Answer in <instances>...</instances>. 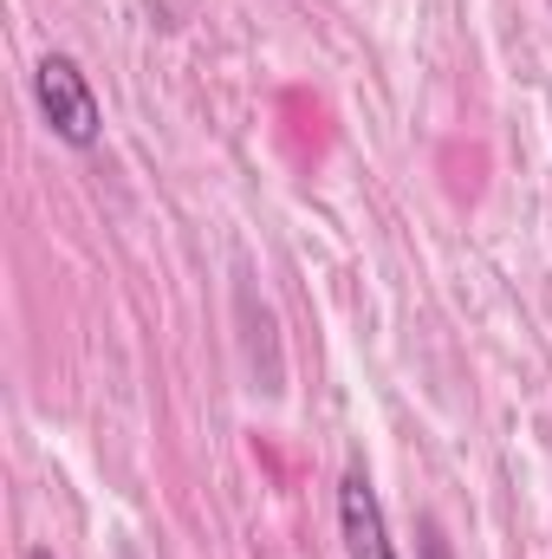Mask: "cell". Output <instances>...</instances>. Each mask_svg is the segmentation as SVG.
<instances>
[{"mask_svg": "<svg viewBox=\"0 0 552 559\" xmlns=\"http://www.w3.org/2000/svg\"><path fill=\"white\" fill-rule=\"evenodd\" d=\"M33 111L52 131V143H65V150H98L105 143V105H98V92H92V79L72 52H46L33 66Z\"/></svg>", "mask_w": 552, "mask_h": 559, "instance_id": "obj_1", "label": "cell"}, {"mask_svg": "<svg viewBox=\"0 0 552 559\" xmlns=\"http://www.w3.org/2000/svg\"><path fill=\"white\" fill-rule=\"evenodd\" d=\"M338 540H345V559H397L384 501H377V488H371L364 468L338 475Z\"/></svg>", "mask_w": 552, "mask_h": 559, "instance_id": "obj_2", "label": "cell"}, {"mask_svg": "<svg viewBox=\"0 0 552 559\" xmlns=\"http://www.w3.org/2000/svg\"><path fill=\"white\" fill-rule=\"evenodd\" d=\"M422 559H448V540H442V527L422 514Z\"/></svg>", "mask_w": 552, "mask_h": 559, "instance_id": "obj_3", "label": "cell"}, {"mask_svg": "<svg viewBox=\"0 0 552 559\" xmlns=\"http://www.w3.org/2000/svg\"><path fill=\"white\" fill-rule=\"evenodd\" d=\"M26 559H52V547H26Z\"/></svg>", "mask_w": 552, "mask_h": 559, "instance_id": "obj_4", "label": "cell"}, {"mask_svg": "<svg viewBox=\"0 0 552 559\" xmlns=\"http://www.w3.org/2000/svg\"><path fill=\"white\" fill-rule=\"evenodd\" d=\"M547 7H552V0H547Z\"/></svg>", "mask_w": 552, "mask_h": 559, "instance_id": "obj_5", "label": "cell"}]
</instances>
